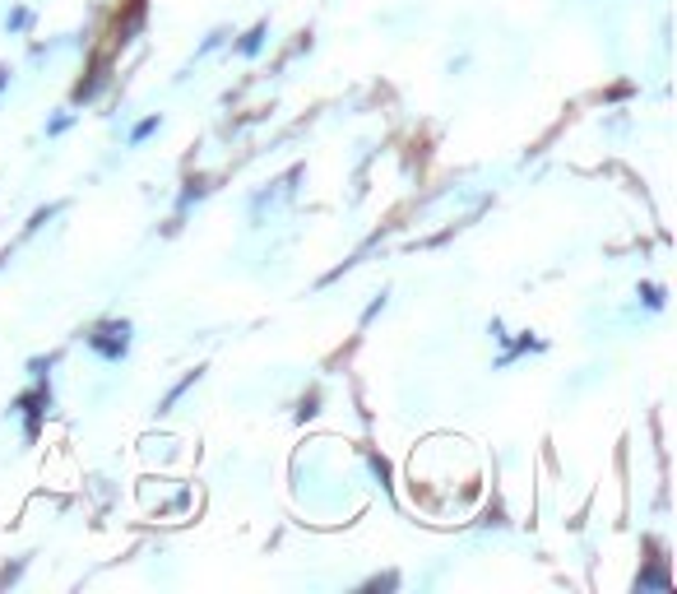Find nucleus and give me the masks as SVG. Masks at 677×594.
I'll return each mask as SVG.
<instances>
[{
  "instance_id": "f257e3e1",
  "label": "nucleus",
  "mask_w": 677,
  "mask_h": 594,
  "mask_svg": "<svg viewBox=\"0 0 677 594\" xmlns=\"http://www.w3.org/2000/svg\"><path fill=\"white\" fill-rule=\"evenodd\" d=\"M89 344H93V354L117 363L126 354V344H130V326H126V320H121V326H117V320H112V326H98V335H89Z\"/></svg>"
},
{
  "instance_id": "f03ea898",
  "label": "nucleus",
  "mask_w": 677,
  "mask_h": 594,
  "mask_svg": "<svg viewBox=\"0 0 677 594\" xmlns=\"http://www.w3.org/2000/svg\"><path fill=\"white\" fill-rule=\"evenodd\" d=\"M260 38H265V29H251L247 42H241V51H247V57H251V51H260Z\"/></svg>"
},
{
  "instance_id": "7ed1b4c3",
  "label": "nucleus",
  "mask_w": 677,
  "mask_h": 594,
  "mask_svg": "<svg viewBox=\"0 0 677 594\" xmlns=\"http://www.w3.org/2000/svg\"><path fill=\"white\" fill-rule=\"evenodd\" d=\"M5 79H10V74H5V70H0V89H5Z\"/></svg>"
}]
</instances>
